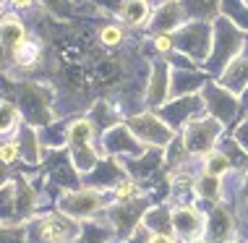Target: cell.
Returning a JSON list of instances; mask_svg holds the SVG:
<instances>
[{
    "mask_svg": "<svg viewBox=\"0 0 248 243\" xmlns=\"http://www.w3.org/2000/svg\"><path fill=\"white\" fill-rule=\"evenodd\" d=\"M42 5V11L50 18H55L58 24H71L78 13V3L76 0H37Z\"/></svg>",
    "mask_w": 248,
    "mask_h": 243,
    "instance_id": "obj_30",
    "label": "cell"
},
{
    "mask_svg": "<svg viewBox=\"0 0 248 243\" xmlns=\"http://www.w3.org/2000/svg\"><path fill=\"white\" fill-rule=\"evenodd\" d=\"M214 81H217L219 86H225L227 92L238 94V97L248 89V45L243 47V52H240V55L232 60V63L227 65Z\"/></svg>",
    "mask_w": 248,
    "mask_h": 243,
    "instance_id": "obj_20",
    "label": "cell"
},
{
    "mask_svg": "<svg viewBox=\"0 0 248 243\" xmlns=\"http://www.w3.org/2000/svg\"><path fill=\"white\" fill-rule=\"evenodd\" d=\"M246 241H248V227H246Z\"/></svg>",
    "mask_w": 248,
    "mask_h": 243,
    "instance_id": "obj_55",
    "label": "cell"
},
{
    "mask_svg": "<svg viewBox=\"0 0 248 243\" xmlns=\"http://www.w3.org/2000/svg\"><path fill=\"white\" fill-rule=\"evenodd\" d=\"M99 149H102V154H107V157L125 160V157H141L149 146H144L141 141L133 136V131L125 123H118L99 136Z\"/></svg>",
    "mask_w": 248,
    "mask_h": 243,
    "instance_id": "obj_10",
    "label": "cell"
},
{
    "mask_svg": "<svg viewBox=\"0 0 248 243\" xmlns=\"http://www.w3.org/2000/svg\"><path fill=\"white\" fill-rule=\"evenodd\" d=\"M209 73L201 68H172V81H170V99L188 97V94H201L209 84Z\"/></svg>",
    "mask_w": 248,
    "mask_h": 243,
    "instance_id": "obj_17",
    "label": "cell"
},
{
    "mask_svg": "<svg viewBox=\"0 0 248 243\" xmlns=\"http://www.w3.org/2000/svg\"><path fill=\"white\" fill-rule=\"evenodd\" d=\"M188 243H209L206 238H193V241H188Z\"/></svg>",
    "mask_w": 248,
    "mask_h": 243,
    "instance_id": "obj_53",
    "label": "cell"
},
{
    "mask_svg": "<svg viewBox=\"0 0 248 243\" xmlns=\"http://www.w3.org/2000/svg\"><path fill=\"white\" fill-rule=\"evenodd\" d=\"M238 235V217L235 209L225 201L209 207V217L204 225V238L209 243H232Z\"/></svg>",
    "mask_w": 248,
    "mask_h": 243,
    "instance_id": "obj_12",
    "label": "cell"
},
{
    "mask_svg": "<svg viewBox=\"0 0 248 243\" xmlns=\"http://www.w3.org/2000/svg\"><path fill=\"white\" fill-rule=\"evenodd\" d=\"M21 123H24L21 110H18L11 99H0V136L18 131V126H21Z\"/></svg>",
    "mask_w": 248,
    "mask_h": 243,
    "instance_id": "obj_34",
    "label": "cell"
},
{
    "mask_svg": "<svg viewBox=\"0 0 248 243\" xmlns=\"http://www.w3.org/2000/svg\"><path fill=\"white\" fill-rule=\"evenodd\" d=\"M232 139H235L238 144L248 152V115H246V118H240V123L232 128Z\"/></svg>",
    "mask_w": 248,
    "mask_h": 243,
    "instance_id": "obj_43",
    "label": "cell"
},
{
    "mask_svg": "<svg viewBox=\"0 0 248 243\" xmlns=\"http://www.w3.org/2000/svg\"><path fill=\"white\" fill-rule=\"evenodd\" d=\"M152 47L159 58H165V55H170V52H175V37L172 34H154Z\"/></svg>",
    "mask_w": 248,
    "mask_h": 243,
    "instance_id": "obj_39",
    "label": "cell"
},
{
    "mask_svg": "<svg viewBox=\"0 0 248 243\" xmlns=\"http://www.w3.org/2000/svg\"><path fill=\"white\" fill-rule=\"evenodd\" d=\"M188 21H217L222 16V0H180Z\"/></svg>",
    "mask_w": 248,
    "mask_h": 243,
    "instance_id": "obj_24",
    "label": "cell"
},
{
    "mask_svg": "<svg viewBox=\"0 0 248 243\" xmlns=\"http://www.w3.org/2000/svg\"><path fill=\"white\" fill-rule=\"evenodd\" d=\"M81 235V222L63 212H42L26 222L29 243H76Z\"/></svg>",
    "mask_w": 248,
    "mask_h": 243,
    "instance_id": "obj_3",
    "label": "cell"
},
{
    "mask_svg": "<svg viewBox=\"0 0 248 243\" xmlns=\"http://www.w3.org/2000/svg\"><path fill=\"white\" fill-rule=\"evenodd\" d=\"M29 24L24 21V18L18 16H5L3 21H0V47L5 50V55H8V63H11V55L21 47L26 39H29Z\"/></svg>",
    "mask_w": 248,
    "mask_h": 243,
    "instance_id": "obj_21",
    "label": "cell"
},
{
    "mask_svg": "<svg viewBox=\"0 0 248 243\" xmlns=\"http://www.w3.org/2000/svg\"><path fill=\"white\" fill-rule=\"evenodd\" d=\"M0 99H11L21 110L24 123L45 128L55 123V86L39 79H13L11 73L0 71Z\"/></svg>",
    "mask_w": 248,
    "mask_h": 243,
    "instance_id": "obj_1",
    "label": "cell"
},
{
    "mask_svg": "<svg viewBox=\"0 0 248 243\" xmlns=\"http://www.w3.org/2000/svg\"><path fill=\"white\" fill-rule=\"evenodd\" d=\"M188 18H186V11L180 5V0H172V3H165V5H157L152 13V21L146 26V34L154 37V34H175V32L183 26Z\"/></svg>",
    "mask_w": 248,
    "mask_h": 243,
    "instance_id": "obj_15",
    "label": "cell"
},
{
    "mask_svg": "<svg viewBox=\"0 0 248 243\" xmlns=\"http://www.w3.org/2000/svg\"><path fill=\"white\" fill-rule=\"evenodd\" d=\"M110 194H112V199H115V201H131V199L141 196V183H139V180H133L131 175H128V178L120 180V183L112 188Z\"/></svg>",
    "mask_w": 248,
    "mask_h": 243,
    "instance_id": "obj_38",
    "label": "cell"
},
{
    "mask_svg": "<svg viewBox=\"0 0 248 243\" xmlns=\"http://www.w3.org/2000/svg\"><path fill=\"white\" fill-rule=\"evenodd\" d=\"M225 131H227L225 123H219L217 118H212L204 113V115L193 118L191 123L180 131V136H183V144H186V149H188L191 157H204V154H209L212 149H217V144H219V139L225 136Z\"/></svg>",
    "mask_w": 248,
    "mask_h": 243,
    "instance_id": "obj_6",
    "label": "cell"
},
{
    "mask_svg": "<svg viewBox=\"0 0 248 243\" xmlns=\"http://www.w3.org/2000/svg\"><path fill=\"white\" fill-rule=\"evenodd\" d=\"M123 178H128V173H125L123 165H120V160H115V157H102V160L97 162L94 170L81 175V186L97 188V191H102V194H110Z\"/></svg>",
    "mask_w": 248,
    "mask_h": 243,
    "instance_id": "obj_14",
    "label": "cell"
},
{
    "mask_svg": "<svg viewBox=\"0 0 248 243\" xmlns=\"http://www.w3.org/2000/svg\"><path fill=\"white\" fill-rule=\"evenodd\" d=\"M18 160H21V152H18L16 139L3 141V144H0V162H3V165H11V167H13Z\"/></svg>",
    "mask_w": 248,
    "mask_h": 243,
    "instance_id": "obj_40",
    "label": "cell"
},
{
    "mask_svg": "<svg viewBox=\"0 0 248 243\" xmlns=\"http://www.w3.org/2000/svg\"><path fill=\"white\" fill-rule=\"evenodd\" d=\"M149 207H152V199L141 194V196H136L131 201H115V204H110L105 209L102 214L112 225V230H115L118 243H125L139 227H141V220H144V214Z\"/></svg>",
    "mask_w": 248,
    "mask_h": 243,
    "instance_id": "obj_5",
    "label": "cell"
},
{
    "mask_svg": "<svg viewBox=\"0 0 248 243\" xmlns=\"http://www.w3.org/2000/svg\"><path fill=\"white\" fill-rule=\"evenodd\" d=\"M204 217L199 214V209L193 204H178L172 207V230L178 238L193 241V238H204Z\"/></svg>",
    "mask_w": 248,
    "mask_h": 243,
    "instance_id": "obj_16",
    "label": "cell"
},
{
    "mask_svg": "<svg viewBox=\"0 0 248 243\" xmlns=\"http://www.w3.org/2000/svg\"><path fill=\"white\" fill-rule=\"evenodd\" d=\"M222 16L248 34V0H222Z\"/></svg>",
    "mask_w": 248,
    "mask_h": 243,
    "instance_id": "obj_33",
    "label": "cell"
},
{
    "mask_svg": "<svg viewBox=\"0 0 248 243\" xmlns=\"http://www.w3.org/2000/svg\"><path fill=\"white\" fill-rule=\"evenodd\" d=\"M235 199H238V204H246L248 207V173L243 175V180H240V188H238V196ZM235 207H232V209H235Z\"/></svg>",
    "mask_w": 248,
    "mask_h": 243,
    "instance_id": "obj_45",
    "label": "cell"
},
{
    "mask_svg": "<svg viewBox=\"0 0 248 243\" xmlns=\"http://www.w3.org/2000/svg\"><path fill=\"white\" fill-rule=\"evenodd\" d=\"M193 186H196V199L206 201V204H219V201H222L225 183H222V178H217V175L201 173Z\"/></svg>",
    "mask_w": 248,
    "mask_h": 243,
    "instance_id": "obj_28",
    "label": "cell"
},
{
    "mask_svg": "<svg viewBox=\"0 0 248 243\" xmlns=\"http://www.w3.org/2000/svg\"><path fill=\"white\" fill-rule=\"evenodd\" d=\"M217 149H222V152H225V157L230 160L232 170H238V173H248V152H246L243 146L238 144L235 139L230 136V133H227V136H222V139H219Z\"/></svg>",
    "mask_w": 248,
    "mask_h": 243,
    "instance_id": "obj_31",
    "label": "cell"
},
{
    "mask_svg": "<svg viewBox=\"0 0 248 243\" xmlns=\"http://www.w3.org/2000/svg\"><path fill=\"white\" fill-rule=\"evenodd\" d=\"M0 243H29L26 222H0Z\"/></svg>",
    "mask_w": 248,
    "mask_h": 243,
    "instance_id": "obj_37",
    "label": "cell"
},
{
    "mask_svg": "<svg viewBox=\"0 0 248 243\" xmlns=\"http://www.w3.org/2000/svg\"><path fill=\"white\" fill-rule=\"evenodd\" d=\"M0 68H8V55H5L3 47H0Z\"/></svg>",
    "mask_w": 248,
    "mask_h": 243,
    "instance_id": "obj_50",
    "label": "cell"
},
{
    "mask_svg": "<svg viewBox=\"0 0 248 243\" xmlns=\"http://www.w3.org/2000/svg\"><path fill=\"white\" fill-rule=\"evenodd\" d=\"M16 144H18V152H21L24 165L39 167L45 162V146H42V141H39V128L29 126V123H21L16 131Z\"/></svg>",
    "mask_w": 248,
    "mask_h": 243,
    "instance_id": "obj_18",
    "label": "cell"
},
{
    "mask_svg": "<svg viewBox=\"0 0 248 243\" xmlns=\"http://www.w3.org/2000/svg\"><path fill=\"white\" fill-rule=\"evenodd\" d=\"M8 5H11L16 13H29V11L37 5V0H8Z\"/></svg>",
    "mask_w": 248,
    "mask_h": 243,
    "instance_id": "obj_44",
    "label": "cell"
},
{
    "mask_svg": "<svg viewBox=\"0 0 248 243\" xmlns=\"http://www.w3.org/2000/svg\"><path fill=\"white\" fill-rule=\"evenodd\" d=\"M201 173L222 178V175L232 173V165H230V160L225 157L222 149H212L209 154H204V157H201Z\"/></svg>",
    "mask_w": 248,
    "mask_h": 243,
    "instance_id": "obj_32",
    "label": "cell"
},
{
    "mask_svg": "<svg viewBox=\"0 0 248 243\" xmlns=\"http://www.w3.org/2000/svg\"><path fill=\"white\" fill-rule=\"evenodd\" d=\"M55 207H58V212L68 214V217L78 220V222H86V220H97V214L105 212L110 204L105 201L102 191L81 186L76 191H63L55 199Z\"/></svg>",
    "mask_w": 248,
    "mask_h": 243,
    "instance_id": "obj_7",
    "label": "cell"
},
{
    "mask_svg": "<svg viewBox=\"0 0 248 243\" xmlns=\"http://www.w3.org/2000/svg\"><path fill=\"white\" fill-rule=\"evenodd\" d=\"M152 13H154V5L149 0H125L118 21L123 24L125 29H146L152 21Z\"/></svg>",
    "mask_w": 248,
    "mask_h": 243,
    "instance_id": "obj_22",
    "label": "cell"
},
{
    "mask_svg": "<svg viewBox=\"0 0 248 243\" xmlns=\"http://www.w3.org/2000/svg\"><path fill=\"white\" fill-rule=\"evenodd\" d=\"M5 16H8V5H5L3 0H0V21H3Z\"/></svg>",
    "mask_w": 248,
    "mask_h": 243,
    "instance_id": "obj_51",
    "label": "cell"
},
{
    "mask_svg": "<svg viewBox=\"0 0 248 243\" xmlns=\"http://www.w3.org/2000/svg\"><path fill=\"white\" fill-rule=\"evenodd\" d=\"M248 115V89L240 94V118H246Z\"/></svg>",
    "mask_w": 248,
    "mask_h": 243,
    "instance_id": "obj_49",
    "label": "cell"
},
{
    "mask_svg": "<svg viewBox=\"0 0 248 243\" xmlns=\"http://www.w3.org/2000/svg\"><path fill=\"white\" fill-rule=\"evenodd\" d=\"M149 243H178L175 235H152Z\"/></svg>",
    "mask_w": 248,
    "mask_h": 243,
    "instance_id": "obj_48",
    "label": "cell"
},
{
    "mask_svg": "<svg viewBox=\"0 0 248 243\" xmlns=\"http://www.w3.org/2000/svg\"><path fill=\"white\" fill-rule=\"evenodd\" d=\"M165 60L170 63V68H199V65L193 63L191 58H186L183 52H178V50L170 52V55H165Z\"/></svg>",
    "mask_w": 248,
    "mask_h": 243,
    "instance_id": "obj_42",
    "label": "cell"
},
{
    "mask_svg": "<svg viewBox=\"0 0 248 243\" xmlns=\"http://www.w3.org/2000/svg\"><path fill=\"white\" fill-rule=\"evenodd\" d=\"M115 230L110 222H99V220H86L81 225V235L76 243H115Z\"/></svg>",
    "mask_w": 248,
    "mask_h": 243,
    "instance_id": "obj_27",
    "label": "cell"
},
{
    "mask_svg": "<svg viewBox=\"0 0 248 243\" xmlns=\"http://www.w3.org/2000/svg\"><path fill=\"white\" fill-rule=\"evenodd\" d=\"M149 3L154 5V8H157V5H165V3H172V0H149Z\"/></svg>",
    "mask_w": 248,
    "mask_h": 243,
    "instance_id": "obj_52",
    "label": "cell"
},
{
    "mask_svg": "<svg viewBox=\"0 0 248 243\" xmlns=\"http://www.w3.org/2000/svg\"><path fill=\"white\" fill-rule=\"evenodd\" d=\"M248 45V34L243 29H238L232 21H227L225 16H219L214 21V39H212V55L206 60L204 71L209 73L212 79H217L227 65L235 60L243 47Z\"/></svg>",
    "mask_w": 248,
    "mask_h": 243,
    "instance_id": "obj_2",
    "label": "cell"
},
{
    "mask_svg": "<svg viewBox=\"0 0 248 243\" xmlns=\"http://www.w3.org/2000/svg\"><path fill=\"white\" fill-rule=\"evenodd\" d=\"M141 225L149 230L152 235H172V209L165 204H152L146 209Z\"/></svg>",
    "mask_w": 248,
    "mask_h": 243,
    "instance_id": "obj_25",
    "label": "cell"
},
{
    "mask_svg": "<svg viewBox=\"0 0 248 243\" xmlns=\"http://www.w3.org/2000/svg\"><path fill=\"white\" fill-rule=\"evenodd\" d=\"M94 37L105 50H118V47H123L125 42H128V29H125L120 21H105L94 32Z\"/></svg>",
    "mask_w": 248,
    "mask_h": 243,
    "instance_id": "obj_26",
    "label": "cell"
},
{
    "mask_svg": "<svg viewBox=\"0 0 248 243\" xmlns=\"http://www.w3.org/2000/svg\"><path fill=\"white\" fill-rule=\"evenodd\" d=\"M149 238H152V235H149V230H146V227L141 225V227H139V230L133 233V235H131V238L125 241V243H149Z\"/></svg>",
    "mask_w": 248,
    "mask_h": 243,
    "instance_id": "obj_46",
    "label": "cell"
},
{
    "mask_svg": "<svg viewBox=\"0 0 248 243\" xmlns=\"http://www.w3.org/2000/svg\"><path fill=\"white\" fill-rule=\"evenodd\" d=\"M125 126L133 131V136L141 141L144 146H157V149H167L172 139L178 136L170 126L165 123L162 118L157 115L154 110H144V113H136V115L125 118L123 120Z\"/></svg>",
    "mask_w": 248,
    "mask_h": 243,
    "instance_id": "obj_8",
    "label": "cell"
},
{
    "mask_svg": "<svg viewBox=\"0 0 248 243\" xmlns=\"http://www.w3.org/2000/svg\"><path fill=\"white\" fill-rule=\"evenodd\" d=\"M89 3H94L99 8V13H107V16L118 18L120 11H123V5H125V0H89Z\"/></svg>",
    "mask_w": 248,
    "mask_h": 243,
    "instance_id": "obj_41",
    "label": "cell"
},
{
    "mask_svg": "<svg viewBox=\"0 0 248 243\" xmlns=\"http://www.w3.org/2000/svg\"><path fill=\"white\" fill-rule=\"evenodd\" d=\"M68 154H71V162L81 175L92 173L97 167V162L102 160V149L94 146V141H86V144H68Z\"/></svg>",
    "mask_w": 248,
    "mask_h": 243,
    "instance_id": "obj_23",
    "label": "cell"
},
{
    "mask_svg": "<svg viewBox=\"0 0 248 243\" xmlns=\"http://www.w3.org/2000/svg\"><path fill=\"white\" fill-rule=\"evenodd\" d=\"M201 97H204V110L206 115L217 118L219 123L230 126L232 120H238L240 115V97L232 92H227L225 86H219L214 79H209V84L201 89Z\"/></svg>",
    "mask_w": 248,
    "mask_h": 243,
    "instance_id": "obj_9",
    "label": "cell"
},
{
    "mask_svg": "<svg viewBox=\"0 0 248 243\" xmlns=\"http://www.w3.org/2000/svg\"><path fill=\"white\" fill-rule=\"evenodd\" d=\"M86 118L92 120V126H94V131H97V136H102L105 131H110L112 126H118V123H123V113H120V107L115 99H110V97H99L94 99V105L89 107V113H86Z\"/></svg>",
    "mask_w": 248,
    "mask_h": 243,
    "instance_id": "obj_19",
    "label": "cell"
},
{
    "mask_svg": "<svg viewBox=\"0 0 248 243\" xmlns=\"http://www.w3.org/2000/svg\"><path fill=\"white\" fill-rule=\"evenodd\" d=\"M13 178H16V173H13V167H11V165H3V162H0V186L11 183Z\"/></svg>",
    "mask_w": 248,
    "mask_h": 243,
    "instance_id": "obj_47",
    "label": "cell"
},
{
    "mask_svg": "<svg viewBox=\"0 0 248 243\" xmlns=\"http://www.w3.org/2000/svg\"><path fill=\"white\" fill-rule=\"evenodd\" d=\"M232 243H248L246 238H235V241H232Z\"/></svg>",
    "mask_w": 248,
    "mask_h": 243,
    "instance_id": "obj_54",
    "label": "cell"
},
{
    "mask_svg": "<svg viewBox=\"0 0 248 243\" xmlns=\"http://www.w3.org/2000/svg\"><path fill=\"white\" fill-rule=\"evenodd\" d=\"M154 113H157V115L162 118L175 133H180L193 118L204 115L206 110H204V97H201V94H188V97L170 99L167 105H162L159 110H154Z\"/></svg>",
    "mask_w": 248,
    "mask_h": 243,
    "instance_id": "obj_11",
    "label": "cell"
},
{
    "mask_svg": "<svg viewBox=\"0 0 248 243\" xmlns=\"http://www.w3.org/2000/svg\"><path fill=\"white\" fill-rule=\"evenodd\" d=\"M68 123L71 120H55V123L39 128V141L45 149H63L68 146Z\"/></svg>",
    "mask_w": 248,
    "mask_h": 243,
    "instance_id": "obj_29",
    "label": "cell"
},
{
    "mask_svg": "<svg viewBox=\"0 0 248 243\" xmlns=\"http://www.w3.org/2000/svg\"><path fill=\"white\" fill-rule=\"evenodd\" d=\"M0 222H18L16 212V183L0 186Z\"/></svg>",
    "mask_w": 248,
    "mask_h": 243,
    "instance_id": "obj_35",
    "label": "cell"
},
{
    "mask_svg": "<svg viewBox=\"0 0 248 243\" xmlns=\"http://www.w3.org/2000/svg\"><path fill=\"white\" fill-rule=\"evenodd\" d=\"M170 81L172 68L165 58H152V73L149 86H146V110H159L162 105L170 102Z\"/></svg>",
    "mask_w": 248,
    "mask_h": 243,
    "instance_id": "obj_13",
    "label": "cell"
},
{
    "mask_svg": "<svg viewBox=\"0 0 248 243\" xmlns=\"http://www.w3.org/2000/svg\"><path fill=\"white\" fill-rule=\"evenodd\" d=\"M94 136H97V131L86 115L73 118L68 123V144H86V141H94Z\"/></svg>",
    "mask_w": 248,
    "mask_h": 243,
    "instance_id": "obj_36",
    "label": "cell"
},
{
    "mask_svg": "<svg viewBox=\"0 0 248 243\" xmlns=\"http://www.w3.org/2000/svg\"><path fill=\"white\" fill-rule=\"evenodd\" d=\"M172 37H175V50L204 68L212 55L214 24L212 21H186Z\"/></svg>",
    "mask_w": 248,
    "mask_h": 243,
    "instance_id": "obj_4",
    "label": "cell"
}]
</instances>
